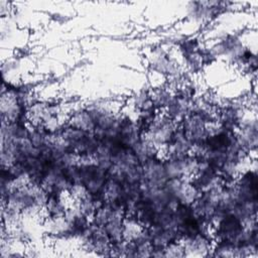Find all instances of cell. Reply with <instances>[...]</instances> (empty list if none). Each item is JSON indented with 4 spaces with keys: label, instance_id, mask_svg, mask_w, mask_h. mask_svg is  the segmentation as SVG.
<instances>
[{
    "label": "cell",
    "instance_id": "obj_1",
    "mask_svg": "<svg viewBox=\"0 0 258 258\" xmlns=\"http://www.w3.org/2000/svg\"><path fill=\"white\" fill-rule=\"evenodd\" d=\"M67 123L73 127L89 132H94L96 128V122L87 106H81L71 111L68 115Z\"/></svg>",
    "mask_w": 258,
    "mask_h": 258
},
{
    "label": "cell",
    "instance_id": "obj_2",
    "mask_svg": "<svg viewBox=\"0 0 258 258\" xmlns=\"http://www.w3.org/2000/svg\"><path fill=\"white\" fill-rule=\"evenodd\" d=\"M164 257H184V250L181 241L169 244L164 249Z\"/></svg>",
    "mask_w": 258,
    "mask_h": 258
}]
</instances>
